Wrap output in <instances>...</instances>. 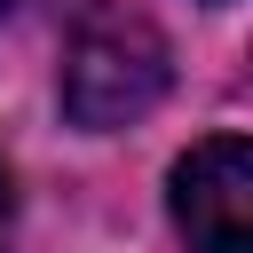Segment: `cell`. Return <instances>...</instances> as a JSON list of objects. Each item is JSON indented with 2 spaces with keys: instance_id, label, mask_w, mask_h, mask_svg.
Listing matches in <instances>:
<instances>
[{
  "instance_id": "cell-1",
  "label": "cell",
  "mask_w": 253,
  "mask_h": 253,
  "mask_svg": "<svg viewBox=\"0 0 253 253\" xmlns=\"http://www.w3.org/2000/svg\"><path fill=\"white\" fill-rule=\"evenodd\" d=\"M158 95H166V32L126 0L87 8L63 47V111L87 134H111V126L142 119Z\"/></svg>"
},
{
  "instance_id": "cell-2",
  "label": "cell",
  "mask_w": 253,
  "mask_h": 253,
  "mask_svg": "<svg viewBox=\"0 0 253 253\" xmlns=\"http://www.w3.org/2000/svg\"><path fill=\"white\" fill-rule=\"evenodd\" d=\"M174 229L190 253H253V150L245 134H206L174 166Z\"/></svg>"
},
{
  "instance_id": "cell-4",
  "label": "cell",
  "mask_w": 253,
  "mask_h": 253,
  "mask_svg": "<svg viewBox=\"0 0 253 253\" xmlns=\"http://www.w3.org/2000/svg\"><path fill=\"white\" fill-rule=\"evenodd\" d=\"M8 8H16V0H0V16H8Z\"/></svg>"
},
{
  "instance_id": "cell-3",
  "label": "cell",
  "mask_w": 253,
  "mask_h": 253,
  "mask_svg": "<svg viewBox=\"0 0 253 253\" xmlns=\"http://www.w3.org/2000/svg\"><path fill=\"white\" fill-rule=\"evenodd\" d=\"M8 237H16V174L0 166V253H8Z\"/></svg>"
}]
</instances>
